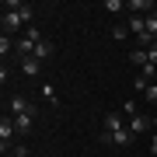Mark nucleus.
Returning a JSON list of instances; mask_svg holds the SVG:
<instances>
[{
  "label": "nucleus",
  "instance_id": "f257e3e1",
  "mask_svg": "<svg viewBox=\"0 0 157 157\" xmlns=\"http://www.w3.org/2000/svg\"><path fill=\"white\" fill-rule=\"evenodd\" d=\"M98 140H101V143H108V147H119V150H129V147L136 143V136L122 126V129H115V133H105V129H101V136H98Z\"/></svg>",
  "mask_w": 157,
  "mask_h": 157
},
{
  "label": "nucleus",
  "instance_id": "f03ea898",
  "mask_svg": "<svg viewBox=\"0 0 157 157\" xmlns=\"http://www.w3.org/2000/svg\"><path fill=\"white\" fill-rule=\"evenodd\" d=\"M39 39H42V35H39V28H28V32L21 35V39L14 42L17 56H21V59H28V56H35V45H39Z\"/></svg>",
  "mask_w": 157,
  "mask_h": 157
},
{
  "label": "nucleus",
  "instance_id": "7ed1b4c3",
  "mask_svg": "<svg viewBox=\"0 0 157 157\" xmlns=\"http://www.w3.org/2000/svg\"><path fill=\"white\" fill-rule=\"evenodd\" d=\"M14 133H17V126H14V119H0V150H11V140H14Z\"/></svg>",
  "mask_w": 157,
  "mask_h": 157
},
{
  "label": "nucleus",
  "instance_id": "20e7f679",
  "mask_svg": "<svg viewBox=\"0 0 157 157\" xmlns=\"http://www.w3.org/2000/svg\"><path fill=\"white\" fill-rule=\"evenodd\" d=\"M0 25H4V35H14V32H21L25 17L17 14V11H4V17H0Z\"/></svg>",
  "mask_w": 157,
  "mask_h": 157
},
{
  "label": "nucleus",
  "instance_id": "39448f33",
  "mask_svg": "<svg viewBox=\"0 0 157 157\" xmlns=\"http://www.w3.org/2000/svg\"><path fill=\"white\" fill-rule=\"evenodd\" d=\"M126 129H129L133 136H143L147 129H154V119H150V115H133V119L126 122Z\"/></svg>",
  "mask_w": 157,
  "mask_h": 157
},
{
  "label": "nucleus",
  "instance_id": "423d86ee",
  "mask_svg": "<svg viewBox=\"0 0 157 157\" xmlns=\"http://www.w3.org/2000/svg\"><path fill=\"white\" fill-rule=\"evenodd\" d=\"M126 126V115L122 112H108L105 119H101V129H105V133H115V129H122Z\"/></svg>",
  "mask_w": 157,
  "mask_h": 157
},
{
  "label": "nucleus",
  "instance_id": "0eeeda50",
  "mask_svg": "<svg viewBox=\"0 0 157 157\" xmlns=\"http://www.w3.org/2000/svg\"><path fill=\"white\" fill-rule=\"evenodd\" d=\"M11 119H14L17 133H28V129L35 126V112H21V115H11Z\"/></svg>",
  "mask_w": 157,
  "mask_h": 157
},
{
  "label": "nucleus",
  "instance_id": "6e6552de",
  "mask_svg": "<svg viewBox=\"0 0 157 157\" xmlns=\"http://www.w3.org/2000/svg\"><path fill=\"white\" fill-rule=\"evenodd\" d=\"M21 73H25V77H39V73H42V63L35 59V56H28V59H21Z\"/></svg>",
  "mask_w": 157,
  "mask_h": 157
},
{
  "label": "nucleus",
  "instance_id": "1a4fd4ad",
  "mask_svg": "<svg viewBox=\"0 0 157 157\" xmlns=\"http://www.w3.org/2000/svg\"><path fill=\"white\" fill-rule=\"evenodd\" d=\"M21 112H35V108H32V101H28V98L17 94V98H11V115H21Z\"/></svg>",
  "mask_w": 157,
  "mask_h": 157
},
{
  "label": "nucleus",
  "instance_id": "9d476101",
  "mask_svg": "<svg viewBox=\"0 0 157 157\" xmlns=\"http://www.w3.org/2000/svg\"><path fill=\"white\" fill-rule=\"evenodd\" d=\"M49 56H52V42H49V39H39V45H35V59L45 63Z\"/></svg>",
  "mask_w": 157,
  "mask_h": 157
},
{
  "label": "nucleus",
  "instance_id": "9b49d317",
  "mask_svg": "<svg viewBox=\"0 0 157 157\" xmlns=\"http://www.w3.org/2000/svg\"><path fill=\"white\" fill-rule=\"evenodd\" d=\"M143 35H147V39H154V42H157V11H154L150 17H147V32H143ZM143 35H140V39H143Z\"/></svg>",
  "mask_w": 157,
  "mask_h": 157
},
{
  "label": "nucleus",
  "instance_id": "f8f14e48",
  "mask_svg": "<svg viewBox=\"0 0 157 157\" xmlns=\"http://www.w3.org/2000/svg\"><path fill=\"white\" fill-rule=\"evenodd\" d=\"M129 59H133L136 67H150V59H147V49H133V52H129Z\"/></svg>",
  "mask_w": 157,
  "mask_h": 157
},
{
  "label": "nucleus",
  "instance_id": "ddd939ff",
  "mask_svg": "<svg viewBox=\"0 0 157 157\" xmlns=\"http://www.w3.org/2000/svg\"><path fill=\"white\" fill-rule=\"evenodd\" d=\"M39 94L49 101V105H56V87H52V84H42V87H39Z\"/></svg>",
  "mask_w": 157,
  "mask_h": 157
},
{
  "label": "nucleus",
  "instance_id": "4468645a",
  "mask_svg": "<svg viewBox=\"0 0 157 157\" xmlns=\"http://www.w3.org/2000/svg\"><path fill=\"white\" fill-rule=\"evenodd\" d=\"M129 35H133V32H129L126 25H115V28H112V39H119V42H126Z\"/></svg>",
  "mask_w": 157,
  "mask_h": 157
},
{
  "label": "nucleus",
  "instance_id": "2eb2a0df",
  "mask_svg": "<svg viewBox=\"0 0 157 157\" xmlns=\"http://www.w3.org/2000/svg\"><path fill=\"white\" fill-rule=\"evenodd\" d=\"M105 11H126V0H105Z\"/></svg>",
  "mask_w": 157,
  "mask_h": 157
},
{
  "label": "nucleus",
  "instance_id": "dca6fc26",
  "mask_svg": "<svg viewBox=\"0 0 157 157\" xmlns=\"http://www.w3.org/2000/svg\"><path fill=\"white\" fill-rule=\"evenodd\" d=\"M122 115H126V119H133V115H140V112H136V101H126V105H122Z\"/></svg>",
  "mask_w": 157,
  "mask_h": 157
},
{
  "label": "nucleus",
  "instance_id": "f3484780",
  "mask_svg": "<svg viewBox=\"0 0 157 157\" xmlns=\"http://www.w3.org/2000/svg\"><path fill=\"white\" fill-rule=\"evenodd\" d=\"M14 49V42H11V35H4V39H0V52H4V56H7V52H11Z\"/></svg>",
  "mask_w": 157,
  "mask_h": 157
},
{
  "label": "nucleus",
  "instance_id": "a211bd4d",
  "mask_svg": "<svg viewBox=\"0 0 157 157\" xmlns=\"http://www.w3.org/2000/svg\"><path fill=\"white\" fill-rule=\"evenodd\" d=\"M147 101H150V105H157V84H147Z\"/></svg>",
  "mask_w": 157,
  "mask_h": 157
},
{
  "label": "nucleus",
  "instance_id": "6ab92c4d",
  "mask_svg": "<svg viewBox=\"0 0 157 157\" xmlns=\"http://www.w3.org/2000/svg\"><path fill=\"white\" fill-rule=\"evenodd\" d=\"M147 59H150L154 67H157V42H154V45H147Z\"/></svg>",
  "mask_w": 157,
  "mask_h": 157
},
{
  "label": "nucleus",
  "instance_id": "aec40b11",
  "mask_svg": "<svg viewBox=\"0 0 157 157\" xmlns=\"http://www.w3.org/2000/svg\"><path fill=\"white\" fill-rule=\"evenodd\" d=\"M150 154H157V133H150Z\"/></svg>",
  "mask_w": 157,
  "mask_h": 157
},
{
  "label": "nucleus",
  "instance_id": "412c9836",
  "mask_svg": "<svg viewBox=\"0 0 157 157\" xmlns=\"http://www.w3.org/2000/svg\"><path fill=\"white\" fill-rule=\"evenodd\" d=\"M150 119H154V133H157V115H150Z\"/></svg>",
  "mask_w": 157,
  "mask_h": 157
}]
</instances>
